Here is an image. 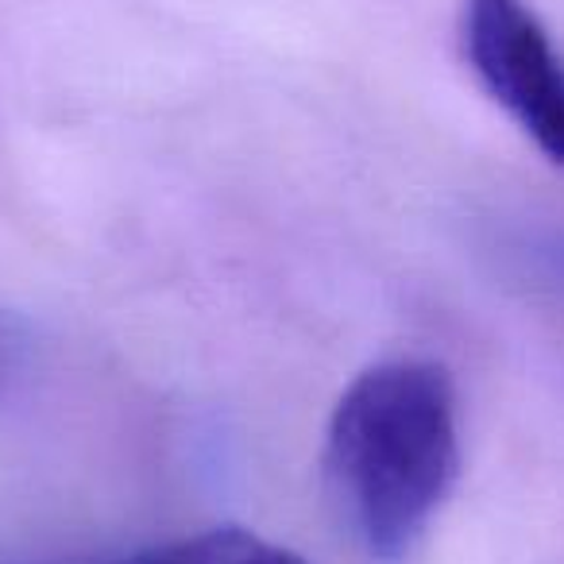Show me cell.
Here are the masks:
<instances>
[{"instance_id":"7a4b0ae2","label":"cell","mask_w":564,"mask_h":564,"mask_svg":"<svg viewBox=\"0 0 564 564\" xmlns=\"http://www.w3.org/2000/svg\"><path fill=\"white\" fill-rule=\"evenodd\" d=\"M464 55L484 94L564 171V51L530 0H464Z\"/></svg>"},{"instance_id":"3957f363","label":"cell","mask_w":564,"mask_h":564,"mask_svg":"<svg viewBox=\"0 0 564 564\" xmlns=\"http://www.w3.org/2000/svg\"><path fill=\"white\" fill-rule=\"evenodd\" d=\"M86 564H310L294 549L267 541L240 525H217V530L189 533V538H174L163 545L135 549V553L101 556V561Z\"/></svg>"},{"instance_id":"5b68a950","label":"cell","mask_w":564,"mask_h":564,"mask_svg":"<svg viewBox=\"0 0 564 564\" xmlns=\"http://www.w3.org/2000/svg\"><path fill=\"white\" fill-rule=\"evenodd\" d=\"M32 356H35V337L28 329V322L0 306V402L20 391V383L32 371Z\"/></svg>"},{"instance_id":"277c9868","label":"cell","mask_w":564,"mask_h":564,"mask_svg":"<svg viewBox=\"0 0 564 564\" xmlns=\"http://www.w3.org/2000/svg\"><path fill=\"white\" fill-rule=\"evenodd\" d=\"M495 259L541 299L564 302V225H518L499 232Z\"/></svg>"},{"instance_id":"6da1fadb","label":"cell","mask_w":564,"mask_h":564,"mask_svg":"<svg viewBox=\"0 0 564 564\" xmlns=\"http://www.w3.org/2000/svg\"><path fill=\"white\" fill-rule=\"evenodd\" d=\"M325 476L364 553L402 561L460 476L453 376L433 360H383L360 371L329 414Z\"/></svg>"}]
</instances>
